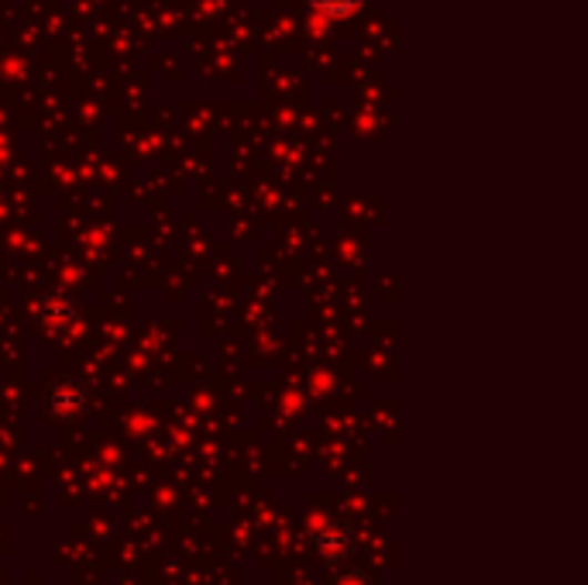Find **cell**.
<instances>
[{
    "instance_id": "cell-1",
    "label": "cell",
    "mask_w": 588,
    "mask_h": 585,
    "mask_svg": "<svg viewBox=\"0 0 588 585\" xmlns=\"http://www.w3.org/2000/svg\"><path fill=\"white\" fill-rule=\"evenodd\" d=\"M45 410L55 421H77L90 410V390L83 379H59L45 393Z\"/></svg>"
},
{
    "instance_id": "cell-2",
    "label": "cell",
    "mask_w": 588,
    "mask_h": 585,
    "mask_svg": "<svg viewBox=\"0 0 588 585\" xmlns=\"http://www.w3.org/2000/svg\"><path fill=\"white\" fill-rule=\"evenodd\" d=\"M355 531L348 524H341V521H327L314 531V547L321 551V558L331 562V565H341V562H348L355 555Z\"/></svg>"
},
{
    "instance_id": "cell-3",
    "label": "cell",
    "mask_w": 588,
    "mask_h": 585,
    "mask_svg": "<svg viewBox=\"0 0 588 585\" xmlns=\"http://www.w3.org/2000/svg\"><path fill=\"white\" fill-rule=\"evenodd\" d=\"M34 314H39V321H42L45 327H52V331H69V327L80 324V310H77L73 296L62 293V290L49 293V296L39 303V310H34Z\"/></svg>"
},
{
    "instance_id": "cell-4",
    "label": "cell",
    "mask_w": 588,
    "mask_h": 585,
    "mask_svg": "<svg viewBox=\"0 0 588 585\" xmlns=\"http://www.w3.org/2000/svg\"><path fill=\"white\" fill-rule=\"evenodd\" d=\"M314 8H321L324 14H331V18H341V14H348V11H355L362 0H310Z\"/></svg>"
},
{
    "instance_id": "cell-5",
    "label": "cell",
    "mask_w": 588,
    "mask_h": 585,
    "mask_svg": "<svg viewBox=\"0 0 588 585\" xmlns=\"http://www.w3.org/2000/svg\"><path fill=\"white\" fill-rule=\"evenodd\" d=\"M334 585H352V575H344V578L337 575V578H334ZM358 585H368V582H365V575L358 578Z\"/></svg>"
}]
</instances>
